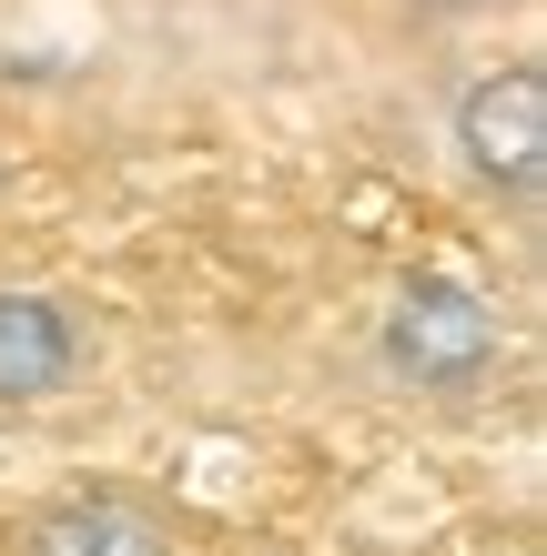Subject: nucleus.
Listing matches in <instances>:
<instances>
[{
    "instance_id": "39448f33",
    "label": "nucleus",
    "mask_w": 547,
    "mask_h": 556,
    "mask_svg": "<svg viewBox=\"0 0 547 556\" xmlns=\"http://www.w3.org/2000/svg\"><path fill=\"white\" fill-rule=\"evenodd\" d=\"M406 21H487V11H507V0H396Z\"/></svg>"
},
{
    "instance_id": "423d86ee",
    "label": "nucleus",
    "mask_w": 547,
    "mask_h": 556,
    "mask_svg": "<svg viewBox=\"0 0 547 556\" xmlns=\"http://www.w3.org/2000/svg\"><path fill=\"white\" fill-rule=\"evenodd\" d=\"M0 192H11V132H0Z\"/></svg>"
},
{
    "instance_id": "7ed1b4c3",
    "label": "nucleus",
    "mask_w": 547,
    "mask_h": 556,
    "mask_svg": "<svg viewBox=\"0 0 547 556\" xmlns=\"http://www.w3.org/2000/svg\"><path fill=\"white\" fill-rule=\"evenodd\" d=\"M0 556H192L173 496H152L133 476H72L51 496H30L11 516Z\"/></svg>"
},
{
    "instance_id": "20e7f679",
    "label": "nucleus",
    "mask_w": 547,
    "mask_h": 556,
    "mask_svg": "<svg viewBox=\"0 0 547 556\" xmlns=\"http://www.w3.org/2000/svg\"><path fill=\"white\" fill-rule=\"evenodd\" d=\"M102 375V334L72 293L41 283H0V425H30L51 405H72Z\"/></svg>"
},
{
    "instance_id": "f257e3e1",
    "label": "nucleus",
    "mask_w": 547,
    "mask_h": 556,
    "mask_svg": "<svg viewBox=\"0 0 547 556\" xmlns=\"http://www.w3.org/2000/svg\"><path fill=\"white\" fill-rule=\"evenodd\" d=\"M365 365H375L385 395L457 415V405H487L497 384L518 375V334H507L497 293H476L467 274H406L375 304Z\"/></svg>"
},
{
    "instance_id": "f03ea898",
    "label": "nucleus",
    "mask_w": 547,
    "mask_h": 556,
    "mask_svg": "<svg viewBox=\"0 0 547 556\" xmlns=\"http://www.w3.org/2000/svg\"><path fill=\"white\" fill-rule=\"evenodd\" d=\"M446 152H457V173L476 203L497 213H537L547 203V61L537 51H507L497 72H476L457 91V112H446Z\"/></svg>"
}]
</instances>
